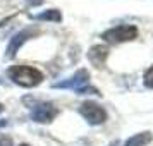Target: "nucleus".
I'll return each mask as SVG.
<instances>
[{"instance_id":"1","label":"nucleus","mask_w":153,"mask_h":146,"mask_svg":"<svg viewBox=\"0 0 153 146\" xmlns=\"http://www.w3.org/2000/svg\"><path fill=\"white\" fill-rule=\"evenodd\" d=\"M7 76L12 83L19 84L22 88H35L43 81L42 70L31 65H12L7 69Z\"/></svg>"},{"instance_id":"2","label":"nucleus","mask_w":153,"mask_h":146,"mask_svg":"<svg viewBox=\"0 0 153 146\" xmlns=\"http://www.w3.org/2000/svg\"><path fill=\"white\" fill-rule=\"evenodd\" d=\"M138 35L139 31L134 24H119V26H114V28L103 31L102 38H103V42L110 43V45H119V43L136 40Z\"/></svg>"},{"instance_id":"3","label":"nucleus","mask_w":153,"mask_h":146,"mask_svg":"<svg viewBox=\"0 0 153 146\" xmlns=\"http://www.w3.org/2000/svg\"><path fill=\"white\" fill-rule=\"evenodd\" d=\"M79 113L84 117V120L91 125H100L107 120V110H105L102 105L95 103V102H84L79 107Z\"/></svg>"},{"instance_id":"4","label":"nucleus","mask_w":153,"mask_h":146,"mask_svg":"<svg viewBox=\"0 0 153 146\" xmlns=\"http://www.w3.org/2000/svg\"><path fill=\"white\" fill-rule=\"evenodd\" d=\"M40 33H42V31L36 28V26H29V28L19 31V33H17V35H16L10 42H9L7 50H5V57H7V59H14L16 53H17V50L21 48V47L28 42V40H31V38L38 36Z\"/></svg>"},{"instance_id":"5","label":"nucleus","mask_w":153,"mask_h":146,"mask_svg":"<svg viewBox=\"0 0 153 146\" xmlns=\"http://www.w3.org/2000/svg\"><path fill=\"white\" fill-rule=\"evenodd\" d=\"M90 83V72L86 69H79L74 72V76H71L69 79H64L60 83H55L53 88L57 90H74V91H79L81 88L88 86Z\"/></svg>"},{"instance_id":"6","label":"nucleus","mask_w":153,"mask_h":146,"mask_svg":"<svg viewBox=\"0 0 153 146\" xmlns=\"http://www.w3.org/2000/svg\"><path fill=\"white\" fill-rule=\"evenodd\" d=\"M57 113H59V110L55 108V105L50 102H43V103H38L33 107L31 119L38 124H50L57 117Z\"/></svg>"},{"instance_id":"7","label":"nucleus","mask_w":153,"mask_h":146,"mask_svg":"<svg viewBox=\"0 0 153 146\" xmlns=\"http://www.w3.org/2000/svg\"><path fill=\"white\" fill-rule=\"evenodd\" d=\"M107 57H108V47H105V45H95L88 50V60L98 69H102L105 65Z\"/></svg>"},{"instance_id":"8","label":"nucleus","mask_w":153,"mask_h":146,"mask_svg":"<svg viewBox=\"0 0 153 146\" xmlns=\"http://www.w3.org/2000/svg\"><path fill=\"white\" fill-rule=\"evenodd\" d=\"M152 141H153V134L150 131H145V132H138V134L131 136L122 146H146Z\"/></svg>"},{"instance_id":"9","label":"nucleus","mask_w":153,"mask_h":146,"mask_svg":"<svg viewBox=\"0 0 153 146\" xmlns=\"http://www.w3.org/2000/svg\"><path fill=\"white\" fill-rule=\"evenodd\" d=\"M33 19L36 21H50V22H60L62 21V14H60V10L59 9H48V10H45L42 14H36Z\"/></svg>"},{"instance_id":"10","label":"nucleus","mask_w":153,"mask_h":146,"mask_svg":"<svg viewBox=\"0 0 153 146\" xmlns=\"http://www.w3.org/2000/svg\"><path fill=\"white\" fill-rule=\"evenodd\" d=\"M143 84H145L146 88L153 90V65L145 72V76H143Z\"/></svg>"},{"instance_id":"11","label":"nucleus","mask_w":153,"mask_h":146,"mask_svg":"<svg viewBox=\"0 0 153 146\" xmlns=\"http://www.w3.org/2000/svg\"><path fill=\"white\" fill-rule=\"evenodd\" d=\"M0 146H14L12 138L10 136H5V134H0Z\"/></svg>"},{"instance_id":"12","label":"nucleus","mask_w":153,"mask_h":146,"mask_svg":"<svg viewBox=\"0 0 153 146\" xmlns=\"http://www.w3.org/2000/svg\"><path fill=\"white\" fill-rule=\"evenodd\" d=\"M28 4H31V5H40V4H43V0H26Z\"/></svg>"},{"instance_id":"13","label":"nucleus","mask_w":153,"mask_h":146,"mask_svg":"<svg viewBox=\"0 0 153 146\" xmlns=\"http://www.w3.org/2000/svg\"><path fill=\"white\" fill-rule=\"evenodd\" d=\"M5 124H7V120H0V127H4Z\"/></svg>"},{"instance_id":"14","label":"nucleus","mask_w":153,"mask_h":146,"mask_svg":"<svg viewBox=\"0 0 153 146\" xmlns=\"http://www.w3.org/2000/svg\"><path fill=\"white\" fill-rule=\"evenodd\" d=\"M110 146H119V141H114V143H112Z\"/></svg>"},{"instance_id":"15","label":"nucleus","mask_w":153,"mask_h":146,"mask_svg":"<svg viewBox=\"0 0 153 146\" xmlns=\"http://www.w3.org/2000/svg\"><path fill=\"white\" fill-rule=\"evenodd\" d=\"M2 112H4V105L0 103V113H2Z\"/></svg>"},{"instance_id":"16","label":"nucleus","mask_w":153,"mask_h":146,"mask_svg":"<svg viewBox=\"0 0 153 146\" xmlns=\"http://www.w3.org/2000/svg\"><path fill=\"white\" fill-rule=\"evenodd\" d=\"M19 146H29V145H26V143H22V145H19Z\"/></svg>"},{"instance_id":"17","label":"nucleus","mask_w":153,"mask_h":146,"mask_svg":"<svg viewBox=\"0 0 153 146\" xmlns=\"http://www.w3.org/2000/svg\"><path fill=\"white\" fill-rule=\"evenodd\" d=\"M0 83H2V81H0Z\"/></svg>"}]
</instances>
